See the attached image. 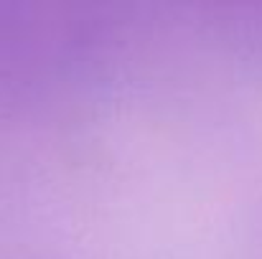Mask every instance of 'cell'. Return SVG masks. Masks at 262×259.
<instances>
[]
</instances>
